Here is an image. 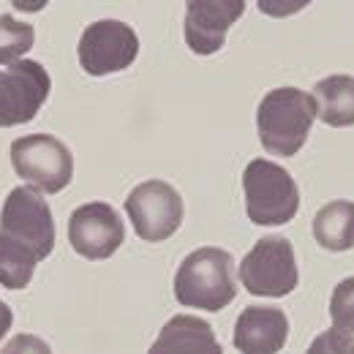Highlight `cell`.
I'll use <instances>...</instances> for the list:
<instances>
[{
  "label": "cell",
  "instance_id": "1",
  "mask_svg": "<svg viewBox=\"0 0 354 354\" xmlns=\"http://www.w3.org/2000/svg\"><path fill=\"white\" fill-rule=\"evenodd\" d=\"M237 295L234 283V259L229 251L205 245L191 251L175 275V297L180 306L199 310L226 308Z\"/></svg>",
  "mask_w": 354,
  "mask_h": 354
},
{
  "label": "cell",
  "instance_id": "2",
  "mask_svg": "<svg viewBox=\"0 0 354 354\" xmlns=\"http://www.w3.org/2000/svg\"><path fill=\"white\" fill-rule=\"evenodd\" d=\"M316 120V101L300 88L270 90L257 109L259 142L272 156H295L306 145Z\"/></svg>",
  "mask_w": 354,
  "mask_h": 354
},
{
  "label": "cell",
  "instance_id": "14",
  "mask_svg": "<svg viewBox=\"0 0 354 354\" xmlns=\"http://www.w3.org/2000/svg\"><path fill=\"white\" fill-rule=\"evenodd\" d=\"M313 101L322 123L333 129L354 126V77L333 74L313 85Z\"/></svg>",
  "mask_w": 354,
  "mask_h": 354
},
{
  "label": "cell",
  "instance_id": "15",
  "mask_svg": "<svg viewBox=\"0 0 354 354\" xmlns=\"http://www.w3.org/2000/svg\"><path fill=\"white\" fill-rule=\"evenodd\" d=\"M313 237L324 251H349L354 245V202L335 199L313 216Z\"/></svg>",
  "mask_w": 354,
  "mask_h": 354
},
{
  "label": "cell",
  "instance_id": "18",
  "mask_svg": "<svg viewBox=\"0 0 354 354\" xmlns=\"http://www.w3.org/2000/svg\"><path fill=\"white\" fill-rule=\"evenodd\" d=\"M330 316H333V324L335 330H344L354 335V275L341 281L335 289H333V297H330Z\"/></svg>",
  "mask_w": 354,
  "mask_h": 354
},
{
  "label": "cell",
  "instance_id": "8",
  "mask_svg": "<svg viewBox=\"0 0 354 354\" xmlns=\"http://www.w3.org/2000/svg\"><path fill=\"white\" fill-rule=\"evenodd\" d=\"M80 66L88 77H106L129 68L139 55V36L120 19H98L82 30L77 46Z\"/></svg>",
  "mask_w": 354,
  "mask_h": 354
},
{
  "label": "cell",
  "instance_id": "12",
  "mask_svg": "<svg viewBox=\"0 0 354 354\" xmlns=\"http://www.w3.org/2000/svg\"><path fill=\"white\" fill-rule=\"evenodd\" d=\"M289 338V319L272 306H248L234 322V349L240 354H278Z\"/></svg>",
  "mask_w": 354,
  "mask_h": 354
},
{
  "label": "cell",
  "instance_id": "6",
  "mask_svg": "<svg viewBox=\"0 0 354 354\" xmlns=\"http://www.w3.org/2000/svg\"><path fill=\"white\" fill-rule=\"evenodd\" d=\"M0 237H8L28 251L46 259L55 248V218L44 202V196L30 188L19 185L6 196L3 213H0Z\"/></svg>",
  "mask_w": 354,
  "mask_h": 354
},
{
  "label": "cell",
  "instance_id": "3",
  "mask_svg": "<svg viewBox=\"0 0 354 354\" xmlns=\"http://www.w3.org/2000/svg\"><path fill=\"white\" fill-rule=\"evenodd\" d=\"M245 213L259 226L289 223L300 210V191L295 177L281 164L254 158L243 172Z\"/></svg>",
  "mask_w": 354,
  "mask_h": 354
},
{
  "label": "cell",
  "instance_id": "17",
  "mask_svg": "<svg viewBox=\"0 0 354 354\" xmlns=\"http://www.w3.org/2000/svg\"><path fill=\"white\" fill-rule=\"evenodd\" d=\"M36 41V30L28 22L14 19L11 14H0V63L14 66L28 55Z\"/></svg>",
  "mask_w": 354,
  "mask_h": 354
},
{
  "label": "cell",
  "instance_id": "21",
  "mask_svg": "<svg viewBox=\"0 0 354 354\" xmlns=\"http://www.w3.org/2000/svg\"><path fill=\"white\" fill-rule=\"evenodd\" d=\"M11 322H14V313L0 300V338H6V333L11 330Z\"/></svg>",
  "mask_w": 354,
  "mask_h": 354
},
{
  "label": "cell",
  "instance_id": "13",
  "mask_svg": "<svg viewBox=\"0 0 354 354\" xmlns=\"http://www.w3.org/2000/svg\"><path fill=\"white\" fill-rule=\"evenodd\" d=\"M147 354H223L213 327L199 316H172Z\"/></svg>",
  "mask_w": 354,
  "mask_h": 354
},
{
  "label": "cell",
  "instance_id": "10",
  "mask_svg": "<svg viewBox=\"0 0 354 354\" xmlns=\"http://www.w3.org/2000/svg\"><path fill=\"white\" fill-rule=\"evenodd\" d=\"M126 240L120 213L106 202L80 205L68 218V243L85 259H109Z\"/></svg>",
  "mask_w": 354,
  "mask_h": 354
},
{
  "label": "cell",
  "instance_id": "20",
  "mask_svg": "<svg viewBox=\"0 0 354 354\" xmlns=\"http://www.w3.org/2000/svg\"><path fill=\"white\" fill-rule=\"evenodd\" d=\"M0 354H52V349L44 338L30 335V333H19L0 349Z\"/></svg>",
  "mask_w": 354,
  "mask_h": 354
},
{
  "label": "cell",
  "instance_id": "5",
  "mask_svg": "<svg viewBox=\"0 0 354 354\" xmlns=\"http://www.w3.org/2000/svg\"><path fill=\"white\" fill-rule=\"evenodd\" d=\"M297 281L295 245L281 234L257 240L240 262V283L257 297H286L297 289Z\"/></svg>",
  "mask_w": 354,
  "mask_h": 354
},
{
  "label": "cell",
  "instance_id": "9",
  "mask_svg": "<svg viewBox=\"0 0 354 354\" xmlns=\"http://www.w3.org/2000/svg\"><path fill=\"white\" fill-rule=\"evenodd\" d=\"M52 80L41 63L19 60L0 71V129L30 123L46 104Z\"/></svg>",
  "mask_w": 354,
  "mask_h": 354
},
{
  "label": "cell",
  "instance_id": "16",
  "mask_svg": "<svg viewBox=\"0 0 354 354\" xmlns=\"http://www.w3.org/2000/svg\"><path fill=\"white\" fill-rule=\"evenodd\" d=\"M36 265L39 257L33 251L8 237H0V283L6 289H25L33 278Z\"/></svg>",
  "mask_w": 354,
  "mask_h": 354
},
{
  "label": "cell",
  "instance_id": "19",
  "mask_svg": "<svg viewBox=\"0 0 354 354\" xmlns=\"http://www.w3.org/2000/svg\"><path fill=\"white\" fill-rule=\"evenodd\" d=\"M306 354H354V338L344 330H324L313 338Z\"/></svg>",
  "mask_w": 354,
  "mask_h": 354
},
{
  "label": "cell",
  "instance_id": "7",
  "mask_svg": "<svg viewBox=\"0 0 354 354\" xmlns=\"http://www.w3.org/2000/svg\"><path fill=\"white\" fill-rule=\"evenodd\" d=\"M133 232L147 243H164L183 223V196L167 180H145L126 196Z\"/></svg>",
  "mask_w": 354,
  "mask_h": 354
},
{
  "label": "cell",
  "instance_id": "4",
  "mask_svg": "<svg viewBox=\"0 0 354 354\" xmlns=\"http://www.w3.org/2000/svg\"><path fill=\"white\" fill-rule=\"evenodd\" d=\"M14 172L39 194H60L74 177V156L52 133H28L11 142Z\"/></svg>",
  "mask_w": 354,
  "mask_h": 354
},
{
  "label": "cell",
  "instance_id": "11",
  "mask_svg": "<svg viewBox=\"0 0 354 354\" xmlns=\"http://www.w3.org/2000/svg\"><path fill=\"white\" fill-rule=\"evenodd\" d=\"M243 0H191L185 6V44L196 55H216L226 30L243 17Z\"/></svg>",
  "mask_w": 354,
  "mask_h": 354
}]
</instances>
